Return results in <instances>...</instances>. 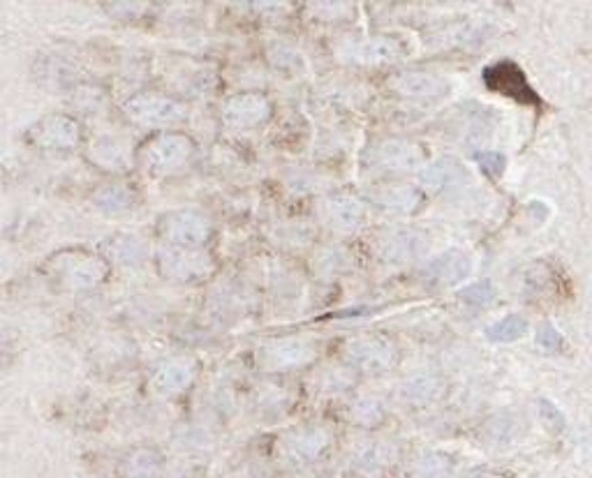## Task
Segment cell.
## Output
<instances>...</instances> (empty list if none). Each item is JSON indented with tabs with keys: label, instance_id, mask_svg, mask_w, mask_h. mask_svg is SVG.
<instances>
[{
	"label": "cell",
	"instance_id": "cell-13",
	"mask_svg": "<svg viewBox=\"0 0 592 478\" xmlns=\"http://www.w3.org/2000/svg\"><path fill=\"white\" fill-rule=\"evenodd\" d=\"M317 218L332 231H354L366 222V206L354 197L336 195L317 204Z\"/></svg>",
	"mask_w": 592,
	"mask_h": 478
},
{
	"label": "cell",
	"instance_id": "cell-28",
	"mask_svg": "<svg viewBox=\"0 0 592 478\" xmlns=\"http://www.w3.org/2000/svg\"><path fill=\"white\" fill-rule=\"evenodd\" d=\"M315 270H320L322 275H336L342 273L352 266L350 252L342 248H324L320 254L315 257Z\"/></svg>",
	"mask_w": 592,
	"mask_h": 478
},
{
	"label": "cell",
	"instance_id": "cell-37",
	"mask_svg": "<svg viewBox=\"0 0 592 478\" xmlns=\"http://www.w3.org/2000/svg\"><path fill=\"white\" fill-rule=\"evenodd\" d=\"M472 478H497V476H491V473H479V476H472Z\"/></svg>",
	"mask_w": 592,
	"mask_h": 478
},
{
	"label": "cell",
	"instance_id": "cell-21",
	"mask_svg": "<svg viewBox=\"0 0 592 478\" xmlns=\"http://www.w3.org/2000/svg\"><path fill=\"white\" fill-rule=\"evenodd\" d=\"M393 458H396V449H393L392 443L371 442L354 453L352 467L363 473H380L393 463Z\"/></svg>",
	"mask_w": 592,
	"mask_h": 478
},
{
	"label": "cell",
	"instance_id": "cell-7",
	"mask_svg": "<svg viewBox=\"0 0 592 478\" xmlns=\"http://www.w3.org/2000/svg\"><path fill=\"white\" fill-rule=\"evenodd\" d=\"M338 60L347 66L377 67L401 56V46L389 37H347L336 46Z\"/></svg>",
	"mask_w": 592,
	"mask_h": 478
},
{
	"label": "cell",
	"instance_id": "cell-4",
	"mask_svg": "<svg viewBox=\"0 0 592 478\" xmlns=\"http://www.w3.org/2000/svg\"><path fill=\"white\" fill-rule=\"evenodd\" d=\"M317 359V344L308 338H278L269 340L257 351L260 368L266 372H285L303 368Z\"/></svg>",
	"mask_w": 592,
	"mask_h": 478
},
{
	"label": "cell",
	"instance_id": "cell-33",
	"mask_svg": "<svg viewBox=\"0 0 592 478\" xmlns=\"http://www.w3.org/2000/svg\"><path fill=\"white\" fill-rule=\"evenodd\" d=\"M442 473H447V464L437 455H426L414 463V478H442Z\"/></svg>",
	"mask_w": 592,
	"mask_h": 478
},
{
	"label": "cell",
	"instance_id": "cell-36",
	"mask_svg": "<svg viewBox=\"0 0 592 478\" xmlns=\"http://www.w3.org/2000/svg\"><path fill=\"white\" fill-rule=\"evenodd\" d=\"M479 167L484 169V174L491 176V178H497V176L505 171V158L497 153H482L479 155Z\"/></svg>",
	"mask_w": 592,
	"mask_h": 478
},
{
	"label": "cell",
	"instance_id": "cell-29",
	"mask_svg": "<svg viewBox=\"0 0 592 478\" xmlns=\"http://www.w3.org/2000/svg\"><path fill=\"white\" fill-rule=\"evenodd\" d=\"M75 105L79 107V111H84V114L96 116L107 111L109 100H107L105 90L96 88V86H81L75 95Z\"/></svg>",
	"mask_w": 592,
	"mask_h": 478
},
{
	"label": "cell",
	"instance_id": "cell-19",
	"mask_svg": "<svg viewBox=\"0 0 592 478\" xmlns=\"http://www.w3.org/2000/svg\"><path fill=\"white\" fill-rule=\"evenodd\" d=\"M102 248H105V252L109 254L116 264H121V266L144 264L146 254H148L144 240L135 234L111 236L109 240H105V245H102Z\"/></svg>",
	"mask_w": 592,
	"mask_h": 478
},
{
	"label": "cell",
	"instance_id": "cell-16",
	"mask_svg": "<svg viewBox=\"0 0 592 478\" xmlns=\"http://www.w3.org/2000/svg\"><path fill=\"white\" fill-rule=\"evenodd\" d=\"M419 162L417 146L407 141H382L373 148L371 165L384 171H405Z\"/></svg>",
	"mask_w": 592,
	"mask_h": 478
},
{
	"label": "cell",
	"instance_id": "cell-14",
	"mask_svg": "<svg viewBox=\"0 0 592 478\" xmlns=\"http://www.w3.org/2000/svg\"><path fill=\"white\" fill-rule=\"evenodd\" d=\"M197 377V363L186 356H176V359L165 361L158 365L151 374L153 389L160 395H176L183 393L188 386L195 381Z\"/></svg>",
	"mask_w": 592,
	"mask_h": 478
},
{
	"label": "cell",
	"instance_id": "cell-22",
	"mask_svg": "<svg viewBox=\"0 0 592 478\" xmlns=\"http://www.w3.org/2000/svg\"><path fill=\"white\" fill-rule=\"evenodd\" d=\"M419 249V236L410 234V231H398L384 239L380 243V257L389 264H401V261L417 257Z\"/></svg>",
	"mask_w": 592,
	"mask_h": 478
},
{
	"label": "cell",
	"instance_id": "cell-12",
	"mask_svg": "<svg viewBox=\"0 0 592 478\" xmlns=\"http://www.w3.org/2000/svg\"><path fill=\"white\" fill-rule=\"evenodd\" d=\"M345 356L354 368L368 372H384L396 363V349L389 340L366 335V338L352 340L345 349Z\"/></svg>",
	"mask_w": 592,
	"mask_h": 478
},
{
	"label": "cell",
	"instance_id": "cell-34",
	"mask_svg": "<svg viewBox=\"0 0 592 478\" xmlns=\"http://www.w3.org/2000/svg\"><path fill=\"white\" fill-rule=\"evenodd\" d=\"M433 381L431 379H412L403 386V398L405 400H426L431 398Z\"/></svg>",
	"mask_w": 592,
	"mask_h": 478
},
{
	"label": "cell",
	"instance_id": "cell-15",
	"mask_svg": "<svg viewBox=\"0 0 592 478\" xmlns=\"http://www.w3.org/2000/svg\"><path fill=\"white\" fill-rule=\"evenodd\" d=\"M93 165L105 171H126L132 167V150L128 139L114 135V132H102L91 141L88 148Z\"/></svg>",
	"mask_w": 592,
	"mask_h": 478
},
{
	"label": "cell",
	"instance_id": "cell-8",
	"mask_svg": "<svg viewBox=\"0 0 592 478\" xmlns=\"http://www.w3.org/2000/svg\"><path fill=\"white\" fill-rule=\"evenodd\" d=\"M160 236L174 248H199L211 236V222L197 210H174L160 219Z\"/></svg>",
	"mask_w": 592,
	"mask_h": 478
},
{
	"label": "cell",
	"instance_id": "cell-25",
	"mask_svg": "<svg viewBox=\"0 0 592 478\" xmlns=\"http://www.w3.org/2000/svg\"><path fill=\"white\" fill-rule=\"evenodd\" d=\"M162 455L153 449H139L126 460L128 478H156L162 469Z\"/></svg>",
	"mask_w": 592,
	"mask_h": 478
},
{
	"label": "cell",
	"instance_id": "cell-6",
	"mask_svg": "<svg viewBox=\"0 0 592 478\" xmlns=\"http://www.w3.org/2000/svg\"><path fill=\"white\" fill-rule=\"evenodd\" d=\"M158 269L176 282H197L213 270V259L201 248H165L158 254Z\"/></svg>",
	"mask_w": 592,
	"mask_h": 478
},
{
	"label": "cell",
	"instance_id": "cell-23",
	"mask_svg": "<svg viewBox=\"0 0 592 478\" xmlns=\"http://www.w3.org/2000/svg\"><path fill=\"white\" fill-rule=\"evenodd\" d=\"M467 269H470V264H467V259L463 257V254L449 252L428 266L426 278L437 284H454L467 273Z\"/></svg>",
	"mask_w": 592,
	"mask_h": 478
},
{
	"label": "cell",
	"instance_id": "cell-1",
	"mask_svg": "<svg viewBox=\"0 0 592 478\" xmlns=\"http://www.w3.org/2000/svg\"><path fill=\"white\" fill-rule=\"evenodd\" d=\"M46 275L67 291H86L105 282L109 264L105 257L84 249H67L54 254L45 266Z\"/></svg>",
	"mask_w": 592,
	"mask_h": 478
},
{
	"label": "cell",
	"instance_id": "cell-31",
	"mask_svg": "<svg viewBox=\"0 0 592 478\" xmlns=\"http://www.w3.org/2000/svg\"><path fill=\"white\" fill-rule=\"evenodd\" d=\"M393 88L403 95H412V97H417V95H426L433 90V81L428 76L422 75H398L393 76L392 81Z\"/></svg>",
	"mask_w": 592,
	"mask_h": 478
},
{
	"label": "cell",
	"instance_id": "cell-5",
	"mask_svg": "<svg viewBox=\"0 0 592 478\" xmlns=\"http://www.w3.org/2000/svg\"><path fill=\"white\" fill-rule=\"evenodd\" d=\"M484 84L495 93L507 95L514 102L523 107H532V109H544V100L537 95V90L527 84V76L523 75L521 67L512 60H500L495 66L484 70Z\"/></svg>",
	"mask_w": 592,
	"mask_h": 478
},
{
	"label": "cell",
	"instance_id": "cell-24",
	"mask_svg": "<svg viewBox=\"0 0 592 478\" xmlns=\"http://www.w3.org/2000/svg\"><path fill=\"white\" fill-rule=\"evenodd\" d=\"M96 206L105 213H121V210H128L135 206V192H132L128 185H105L96 192L93 197Z\"/></svg>",
	"mask_w": 592,
	"mask_h": 478
},
{
	"label": "cell",
	"instance_id": "cell-2",
	"mask_svg": "<svg viewBox=\"0 0 592 478\" xmlns=\"http://www.w3.org/2000/svg\"><path fill=\"white\" fill-rule=\"evenodd\" d=\"M192 158V139L181 132H165L141 148V162L151 174L169 176L181 171Z\"/></svg>",
	"mask_w": 592,
	"mask_h": 478
},
{
	"label": "cell",
	"instance_id": "cell-3",
	"mask_svg": "<svg viewBox=\"0 0 592 478\" xmlns=\"http://www.w3.org/2000/svg\"><path fill=\"white\" fill-rule=\"evenodd\" d=\"M126 114L141 127H169L186 118V107L162 93H137L126 102Z\"/></svg>",
	"mask_w": 592,
	"mask_h": 478
},
{
	"label": "cell",
	"instance_id": "cell-32",
	"mask_svg": "<svg viewBox=\"0 0 592 478\" xmlns=\"http://www.w3.org/2000/svg\"><path fill=\"white\" fill-rule=\"evenodd\" d=\"M493 296H495V291H493V287L488 282H477L461 291V300L472 305V308H482V305L491 303Z\"/></svg>",
	"mask_w": 592,
	"mask_h": 478
},
{
	"label": "cell",
	"instance_id": "cell-30",
	"mask_svg": "<svg viewBox=\"0 0 592 478\" xmlns=\"http://www.w3.org/2000/svg\"><path fill=\"white\" fill-rule=\"evenodd\" d=\"M523 333H526V321L521 317H516V314L514 317H505L502 321H497V324H493L488 329V338L493 342H514Z\"/></svg>",
	"mask_w": 592,
	"mask_h": 478
},
{
	"label": "cell",
	"instance_id": "cell-20",
	"mask_svg": "<svg viewBox=\"0 0 592 478\" xmlns=\"http://www.w3.org/2000/svg\"><path fill=\"white\" fill-rule=\"evenodd\" d=\"M36 75L37 81L49 90L66 88V86H70L77 79L75 66L67 63L66 58H61V56H45V58L37 60Z\"/></svg>",
	"mask_w": 592,
	"mask_h": 478
},
{
	"label": "cell",
	"instance_id": "cell-11",
	"mask_svg": "<svg viewBox=\"0 0 592 478\" xmlns=\"http://www.w3.org/2000/svg\"><path fill=\"white\" fill-rule=\"evenodd\" d=\"M81 139L79 123L70 116L54 114L46 116V118L37 120L28 130V141L33 146H40V148H51V150H67L75 148Z\"/></svg>",
	"mask_w": 592,
	"mask_h": 478
},
{
	"label": "cell",
	"instance_id": "cell-10",
	"mask_svg": "<svg viewBox=\"0 0 592 478\" xmlns=\"http://www.w3.org/2000/svg\"><path fill=\"white\" fill-rule=\"evenodd\" d=\"M222 120L236 130H250L271 118V102L264 93H239L222 105Z\"/></svg>",
	"mask_w": 592,
	"mask_h": 478
},
{
	"label": "cell",
	"instance_id": "cell-35",
	"mask_svg": "<svg viewBox=\"0 0 592 478\" xmlns=\"http://www.w3.org/2000/svg\"><path fill=\"white\" fill-rule=\"evenodd\" d=\"M537 340L544 349H548V351H551V349L553 351H562V349L567 347V344H565V338H562L553 326H542Z\"/></svg>",
	"mask_w": 592,
	"mask_h": 478
},
{
	"label": "cell",
	"instance_id": "cell-17",
	"mask_svg": "<svg viewBox=\"0 0 592 478\" xmlns=\"http://www.w3.org/2000/svg\"><path fill=\"white\" fill-rule=\"evenodd\" d=\"M532 291L535 296H544L551 303H565L572 296V282L560 269L542 264L539 273H532Z\"/></svg>",
	"mask_w": 592,
	"mask_h": 478
},
{
	"label": "cell",
	"instance_id": "cell-26",
	"mask_svg": "<svg viewBox=\"0 0 592 478\" xmlns=\"http://www.w3.org/2000/svg\"><path fill=\"white\" fill-rule=\"evenodd\" d=\"M352 381H354V374L350 370L333 365V368L322 370L312 384H315V393L320 395H341L350 389Z\"/></svg>",
	"mask_w": 592,
	"mask_h": 478
},
{
	"label": "cell",
	"instance_id": "cell-18",
	"mask_svg": "<svg viewBox=\"0 0 592 478\" xmlns=\"http://www.w3.org/2000/svg\"><path fill=\"white\" fill-rule=\"evenodd\" d=\"M373 204L393 213H412L419 204L417 189L410 185H377L371 189Z\"/></svg>",
	"mask_w": 592,
	"mask_h": 478
},
{
	"label": "cell",
	"instance_id": "cell-9",
	"mask_svg": "<svg viewBox=\"0 0 592 478\" xmlns=\"http://www.w3.org/2000/svg\"><path fill=\"white\" fill-rule=\"evenodd\" d=\"M333 432L329 425L311 423L294 428L287 432L281 442V451L287 460L291 463H308V460L320 458L332 443Z\"/></svg>",
	"mask_w": 592,
	"mask_h": 478
},
{
	"label": "cell",
	"instance_id": "cell-27",
	"mask_svg": "<svg viewBox=\"0 0 592 478\" xmlns=\"http://www.w3.org/2000/svg\"><path fill=\"white\" fill-rule=\"evenodd\" d=\"M384 413H387L384 402L377 398H359L357 402L350 407L352 421L363 425V428H375V425H380L382 421H384Z\"/></svg>",
	"mask_w": 592,
	"mask_h": 478
}]
</instances>
